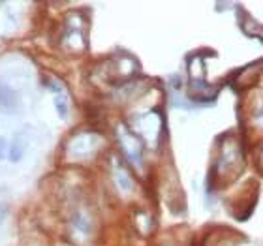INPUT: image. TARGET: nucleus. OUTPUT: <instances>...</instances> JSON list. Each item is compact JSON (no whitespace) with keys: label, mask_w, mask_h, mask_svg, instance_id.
<instances>
[{"label":"nucleus","mask_w":263,"mask_h":246,"mask_svg":"<svg viewBox=\"0 0 263 246\" xmlns=\"http://www.w3.org/2000/svg\"><path fill=\"white\" fill-rule=\"evenodd\" d=\"M117 137H119V141H121V147L124 150V154L128 156L132 164L137 165V167H141L143 164V148H141V141L137 139L130 130H126L124 126H121L119 130H117Z\"/></svg>","instance_id":"1"},{"label":"nucleus","mask_w":263,"mask_h":246,"mask_svg":"<svg viewBox=\"0 0 263 246\" xmlns=\"http://www.w3.org/2000/svg\"><path fill=\"white\" fill-rule=\"evenodd\" d=\"M96 143H98V137L92 136V134H85V136H79L71 141L70 150L76 158H79V156H87V154H90L94 148H96Z\"/></svg>","instance_id":"2"},{"label":"nucleus","mask_w":263,"mask_h":246,"mask_svg":"<svg viewBox=\"0 0 263 246\" xmlns=\"http://www.w3.org/2000/svg\"><path fill=\"white\" fill-rule=\"evenodd\" d=\"M25 153H27V139H25V136L19 131V134L11 139V145L8 147V160H10L11 164H17V162L23 160Z\"/></svg>","instance_id":"3"},{"label":"nucleus","mask_w":263,"mask_h":246,"mask_svg":"<svg viewBox=\"0 0 263 246\" xmlns=\"http://www.w3.org/2000/svg\"><path fill=\"white\" fill-rule=\"evenodd\" d=\"M19 105V98L10 87H0V107L6 111H13Z\"/></svg>","instance_id":"4"},{"label":"nucleus","mask_w":263,"mask_h":246,"mask_svg":"<svg viewBox=\"0 0 263 246\" xmlns=\"http://www.w3.org/2000/svg\"><path fill=\"white\" fill-rule=\"evenodd\" d=\"M71 224H73V228H76L77 231H81L83 235H88V233H90V230H92V225H90V220H88V216L85 213H81V211H77V213L73 214V218H71Z\"/></svg>","instance_id":"5"},{"label":"nucleus","mask_w":263,"mask_h":246,"mask_svg":"<svg viewBox=\"0 0 263 246\" xmlns=\"http://www.w3.org/2000/svg\"><path fill=\"white\" fill-rule=\"evenodd\" d=\"M115 182H117V186H119L122 192H130L132 188H134L130 175H128L126 171L122 169L121 165H115Z\"/></svg>","instance_id":"6"},{"label":"nucleus","mask_w":263,"mask_h":246,"mask_svg":"<svg viewBox=\"0 0 263 246\" xmlns=\"http://www.w3.org/2000/svg\"><path fill=\"white\" fill-rule=\"evenodd\" d=\"M55 109H57V113H59V117L61 119H68V113H70V105H68V98H66L64 94H57L55 96Z\"/></svg>","instance_id":"7"},{"label":"nucleus","mask_w":263,"mask_h":246,"mask_svg":"<svg viewBox=\"0 0 263 246\" xmlns=\"http://www.w3.org/2000/svg\"><path fill=\"white\" fill-rule=\"evenodd\" d=\"M8 156V145H6V139L0 136V160H4Z\"/></svg>","instance_id":"8"}]
</instances>
